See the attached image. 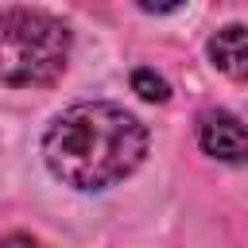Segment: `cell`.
<instances>
[{
	"instance_id": "5",
	"label": "cell",
	"mask_w": 248,
	"mask_h": 248,
	"mask_svg": "<svg viewBox=\"0 0 248 248\" xmlns=\"http://www.w3.org/2000/svg\"><path fill=\"white\" fill-rule=\"evenodd\" d=\"M132 89H136L143 101H167V97H170V85H167L155 70H147V66H140V70L132 74Z\"/></svg>"
},
{
	"instance_id": "1",
	"label": "cell",
	"mask_w": 248,
	"mask_h": 248,
	"mask_svg": "<svg viewBox=\"0 0 248 248\" xmlns=\"http://www.w3.org/2000/svg\"><path fill=\"white\" fill-rule=\"evenodd\" d=\"M147 155V128L112 101H81L54 116L43 136L50 174L74 190H105Z\"/></svg>"
},
{
	"instance_id": "2",
	"label": "cell",
	"mask_w": 248,
	"mask_h": 248,
	"mask_svg": "<svg viewBox=\"0 0 248 248\" xmlns=\"http://www.w3.org/2000/svg\"><path fill=\"white\" fill-rule=\"evenodd\" d=\"M70 58V31L58 16L39 8L0 12V85L35 89L62 78Z\"/></svg>"
},
{
	"instance_id": "4",
	"label": "cell",
	"mask_w": 248,
	"mask_h": 248,
	"mask_svg": "<svg viewBox=\"0 0 248 248\" xmlns=\"http://www.w3.org/2000/svg\"><path fill=\"white\" fill-rule=\"evenodd\" d=\"M209 58H213V66L221 70V74H229V78H244L248 74V43H244V27L240 23H229V27H221L213 39H209Z\"/></svg>"
},
{
	"instance_id": "6",
	"label": "cell",
	"mask_w": 248,
	"mask_h": 248,
	"mask_svg": "<svg viewBox=\"0 0 248 248\" xmlns=\"http://www.w3.org/2000/svg\"><path fill=\"white\" fill-rule=\"evenodd\" d=\"M0 248H43V244L35 236H27V232H12V236L0 240Z\"/></svg>"
},
{
	"instance_id": "3",
	"label": "cell",
	"mask_w": 248,
	"mask_h": 248,
	"mask_svg": "<svg viewBox=\"0 0 248 248\" xmlns=\"http://www.w3.org/2000/svg\"><path fill=\"white\" fill-rule=\"evenodd\" d=\"M198 143L213 159L240 163L244 159V124H240V116H232L225 108L202 112V120H198Z\"/></svg>"
}]
</instances>
